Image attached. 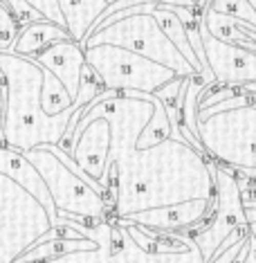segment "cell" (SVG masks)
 Segmentation results:
<instances>
[{"label":"cell","instance_id":"obj_1","mask_svg":"<svg viewBox=\"0 0 256 263\" xmlns=\"http://www.w3.org/2000/svg\"><path fill=\"white\" fill-rule=\"evenodd\" d=\"M153 112L155 106L151 92L126 90L99 101L74 128L72 144L94 119L104 117L110 122L112 142L106 164V202L110 218H128L146 209L216 198L213 160L189 142L169 137L155 146L137 148L140 135Z\"/></svg>","mask_w":256,"mask_h":263},{"label":"cell","instance_id":"obj_2","mask_svg":"<svg viewBox=\"0 0 256 263\" xmlns=\"http://www.w3.org/2000/svg\"><path fill=\"white\" fill-rule=\"evenodd\" d=\"M43 77L45 68L29 57L0 52V79L5 88V115H3V146L27 153L32 148L61 144L68 124L76 108L88 106L106 90L97 72L83 65L81 86L74 104L58 115H47L43 108Z\"/></svg>","mask_w":256,"mask_h":263},{"label":"cell","instance_id":"obj_3","mask_svg":"<svg viewBox=\"0 0 256 263\" xmlns=\"http://www.w3.org/2000/svg\"><path fill=\"white\" fill-rule=\"evenodd\" d=\"M56 225L43 202L0 173V263H16Z\"/></svg>","mask_w":256,"mask_h":263},{"label":"cell","instance_id":"obj_4","mask_svg":"<svg viewBox=\"0 0 256 263\" xmlns=\"http://www.w3.org/2000/svg\"><path fill=\"white\" fill-rule=\"evenodd\" d=\"M198 137L213 162L256 178V106L198 117Z\"/></svg>","mask_w":256,"mask_h":263},{"label":"cell","instance_id":"obj_5","mask_svg":"<svg viewBox=\"0 0 256 263\" xmlns=\"http://www.w3.org/2000/svg\"><path fill=\"white\" fill-rule=\"evenodd\" d=\"M110 263H207L187 232H157L112 218Z\"/></svg>","mask_w":256,"mask_h":263},{"label":"cell","instance_id":"obj_6","mask_svg":"<svg viewBox=\"0 0 256 263\" xmlns=\"http://www.w3.org/2000/svg\"><path fill=\"white\" fill-rule=\"evenodd\" d=\"M25 155L43 176L52 200H54L58 218H72V220L110 218V209L106 198L99 191H94L81 176H76L54 153L52 144L32 148Z\"/></svg>","mask_w":256,"mask_h":263},{"label":"cell","instance_id":"obj_7","mask_svg":"<svg viewBox=\"0 0 256 263\" xmlns=\"http://www.w3.org/2000/svg\"><path fill=\"white\" fill-rule=\"evenodd\" d=\"M92 45H119L135 54H142L160 65H166L178 77H193V65L182 57V52L171 43V39L162 32L157 21L151 14H137L130 18H122L112 25L94 32L83 41V50Z\"/></svg>","mask_w":256,"mask_h":263},{"label":"cell","instance_id":"obj_8","mask_svg":"<svg viewBox=\"0 0 256 263\" xmlns=\"http://www.w3.org/2000/svg\"><path fill=\"white\" fill-rule=\"evenodd\" d=\"M86 63L97 72L106 90L117 92L140 90L155 95L160 88H164L166 83L178 77L166 65H160L119 45L86 47Z\"/></svg>","mask_w":256,"mask_h":263},{"label":"cell","instance_id":"obj_9","mask_svg":"<svg viewBox=\"0 0 256 263\" xmlns=\"http://www.w3.org/2000/svg\"><path fill=\"white\" fill-rule=\"evenodd\" d=\"M213 180H216V212L202 225V230H198L195 234H189L200 245L207 263L211 261V256L220 248V243L238 225H247L241 182H238V176H234V169L213 162Z\"/></svg>","mask_w":256,"mask_h":263},{"label":"cell","instance_id":"obj_10","mask_svg":"<svg viewBox=\"0 0 256 263\" xmlns=\"http://www.w3.org/2000/svg\"><path fill=\"white\" fill-rule=\"evenodd\" d=\"M200 36H202V50H205V63L218 83H227V86L256 83V52L211 36L209 29L202 23V16H200Z\"/></svg>","mask_w":256,"mask_h":263},{"label":"cell","instance_id":"obj_11","mask_svg":"<svg viewBox=\"0 0 256 263\" xmlns=\"http://www.w3.org/2000/svg\"><path fill=\"white\" fill-rule=\"evenodd\" d=\"M213 212H216V198L189 200L171 207L146 209V212L133 214V216L122 218V220L135 223L140 227H148V230H157V232H187V234H195L213 216Z\"/></svg>","mask_w":256,"mask_h":263},{"label":"cell","instance_id":"obj_12","mask_svg":"<svg viewBox=\"0 0 256 263\" xmlns=\"http://www.w3.org/2000/svg\"><path fill=\"white\" fill-rule=\"evenodd\" d=\"M110 142H112L110 122L104 117H99L81 130V135L76 137L74 144H72V151H70V155H72L74 162L83 169V173H88L94 182L101 184L104 191H108L106 164H108Z\"/></svg>","mask_w":256,"mask_h":263},{"label":"cell","instance_id":"obj_13","mask_svg":"<svg viewBox=\"0 0 256 263\" xmlns=\"http://www.w3.org/2000/svg\"><path fill=\"white\" fill-rule=\"evenodd\" d=\"M34 59L38 65H43L45 70H50L58 81L65 86V90L70 92V97L76 99L81 86V72L83 65H86V50L81 43L68 39V41H58V43L50 45L47 50L38 52Z\"/></svg>","mask_w":256,"mask_h":263},{"label":"cell","instance_id":"obj_14","mask_svg":"<svg viewBox=\"0 0 256 263\" xmlns=\"http://www.w3.org/2000/svg\"><path fill=\"white\" fill-rule=\"evenodd\" d=\"M68 223L72 230H76L81 236L94 238L97 245L92 248H83L68 252L58 259L41 261V263H110L112 254V218H101V220H72V218H61Z\"/></svg>","mask_w":256,"mask_h":263},{"label":"cell","instance_id":"obj_15","mask_svg":"<svg viewBox=\"0 0 256 263\" xmlns=\"http://www.w3.org/2000/svg\"><path fill=\"white\" fill-rule=\"evenodd\" d=\"M0 173L14 178V180L18 182L21 187H25L34 198H38L43 202V207L50 212V216L58 223L56 207H54V200H52V196H50V189H47L43 176H41L36 166L27 160L25 153L14 151V148H7V146H0Z\"/></svg>","mask_w":256,"mask_h":263},{"label":"cell","instance_id":"obj_16","mask_svg":"<svg viewBox=\"0 0 256 263\" xmlns=\"http://www.w3.org/2000/svg\"><path fill=\"white\" fill-rule=\"evenodd\" d=\"M63 14L65 29L76 43H83L90 34L92 25L108 7V0H56Z\"/></svg>","mask_w":256,"mask_h":263},{"label":"cell","instance_id":"obj_17","mask_svg":"<svg viewBox=\"0 0 256 263\" xmlns=\"http://www.w3.org/2000/svg\"><path fill=\"white\" fill-rule=\"evenodd\" d=\"M72 39L70 32L61 25L52 21H38L27 25L23 32L18 34V41L11 47V54H18V57H36L38 52L47 50L50 45L58 43V41H68Z\"/></svg>","mask_w":256,"mask_h":263},{"label":"cell","instance_id":"obj_18","mask_svg":"<svg viewBox=\"0 0 256 263\" xmlns=\"http://www.w3.org/2000/svg\"><path fill=\"white\" fill-rule=\"evenodd\" d=\"M151 16L157 21V25L162 27V32H164L166 36L171 39V43H173V45L178 47V50L182 52V57H184L189 63L193 65V70H195V72H209V70H205V68H202L200 59L195 57L193 47H191V43H189L187 29H184V23L180 21V16H178L175 11H171V9H169V5L157 3V5H155V9L151 11Z\"/></svg>","mask_w":256,"mask_h":263},{"label":"cell","instance_id":"obj_19","mask_svg":"<svg viewBox=\"0 0 256 263\" xmlns=\"http://www.w3.org/2000/svg\"><path fill=\"white\" fill-rule=\"evenodd\" d=\"M97 245L94 238H43L34 245L29 252H25L16 263H41V261H50V259H58V256L74 252V250H83V248H92Z\"/></svg>","mask_w":256,"mask_h":263},{"label":"cell","instance_id":"obj_20","mask_svg":"<svg viewBox=\"0 0 256 263\" xmlns=\"http://www.w3.org/2000/svg\"><path fill=\"white\" fill-rule=\"evenodd\" d=\"M153 106H155V112H153L151 122L146 124V128L142 130L140 142H137V148L155 146V144H160V142L173 137V128H171V122H169V115H166V108L162 106V101H160L155 95H153Z\"/></svg>","mask_w":256,"mask_h":263},{"label":"cell","instance_id":"obj_21","mask_svg":"<svg viewBox=\"0 0 256 263\" xmlns=\"http://www.w3.org/2000/svg\"><path fill=\"white\" fill-rule=\"evenodd\" d=\"M41 99H43V108H45L47 115H58V112L68 110L70 106L74 104V99L70 97V92L65 90V86L50 72V70H45Z\"/></svg>","mask_w":256,"mask_h":263},{"label":"cell","instance_id":"obj_22","mask_svg":"<svg viewBox=\"0 0 256 263\" xmlns=\"http://www.w3.org/2000/svg\"><path fill=\"white\" fill-rule=\"evenodd\" d=\"M209 7L234 21H243L256 27V9L249 5V0H209Z\"/></svg>","mask_w":256,"mask_h":263},{"label":"cell","instance_id":"obj_23","mask_svg":"<svg viewBox=\"0 0 256 263\" xmlns=\"http://www.w3.org/2000/svg\"><path fill=\"white\" fill-rule=\"evenodd\" d=\"M21 27L16 18L11 16V11L0 3V52H11L14 43L18 41Z\"/></svg>","mask_w":256,"mask_h":263},{"label":"cell","instance_id":"obj_24","mask_svg":"<svg viewBox=\"0 0 256 263\" xmlns=\"http://www.w3.org/2000/svg\"><path fill=\"white\" fill-rule=\"evenodd\" d=\"M25 3H29L36 11H41L45 21H52V23H56V25L65 27L63 14H61V9H58L56 0H25Z\"/></svg>","mask_w":256,"mask_h":263},{"label":"cell","instance_id":"obj_25","mask_svg":"<svg viewBox=\"0 0 256 263\" xmlns=\"http://www.w3.org/2000/svg\"><path fill=\"white\" fill-rule=\"evenodd\" d=\"M241 263H256V241L249 236V245H247V252L243 256Z\"/></svg>","mask_w":256,"mask_h":263},{"label":"cell","instance_id":"obj_26","mask_svg":"<svg viewBox=\"0 0 256 263\" xmlns=\"http://www.w3.org/2000/svg\"><path fill=\"white\" fill-rule=\"evenodd\" d=\"M3 115H5V88H3V79H0V126H3Z\"/></svg>","mask_w":256,"mask_h":263},{"label":"cell","instance_id":"obj_27","mask_svg":"<svg viewBox=\"0 0 256 263\" xmlns=\"http://www.w3.org/2000/svg\"><path fill=\"white\" fill-rule=\"evenodd\" d=\"M249 236L256 241V220H254V223H249Z\"/></svg>","mask_w":256,"mask_h":263},{"label":"cell","instance_id":"obj_28","mask_svg":"<svg viewBox=\"0 0 256 263\" xmlns=\"http://www.w3.org/2000/svg\"><path fill=\"white\" fill-rule=\"evenodd\" d=\"M195 3H198L200 9H207V7H209V0H195Z\"/></svg>","mask_w":256,"mask_h":263},{"label":"cell","instance_id":"obj_29","mask_svg":"<svg viewBox=\"0 0 256 263\" xmlns=\"http://www.w3.org/2000/svg\"><path fill=\"white\" fill-rule=\"evenodd\" d=\"M249 5H252V7L256 9V0H249Z\"/></svg>","mask_w":256,"mask_h":263},{"label":"cell","instance_id":"obj_30","mask_svg":"<svg viewBox=\"0 0 256 263\" xmlns=\"http://www.w3.org/2000/svg\"><path fill=\"white\" fill-rule=\"evenodd\" d=\"M108 3H115V0H108Z\"/></svg>","mask_w":256,"mask_h":263}]
</instances>
